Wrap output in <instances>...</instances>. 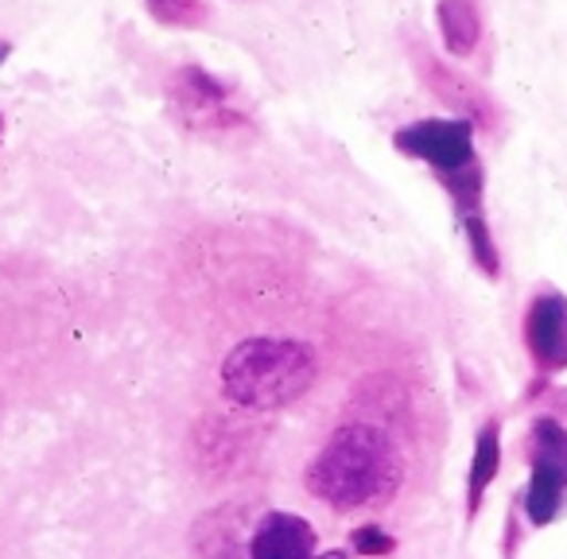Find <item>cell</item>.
I'll return each instance as SVG.
<instances>
[{
  "label": "cell",
  "instance_id": "1",
  "mask_svg": "<svg viewBox=\"0 0 567 559\" xmlns=\"http://www.w3.org/2000/svg\"><path fill=\"white\" fill-rule=\"evenodd\" d=\"M404 482V458L393 435L373 424H342L303 470L311 497L334 513L370 509L393 501Z\"/></svg>",
  "mask_w": 567,
  "mask_h": 559
},
{
  "label": "cell",
  "instance_id": "2",
  "mask_svg": "<svg viewBox=\"0 0 567 559\" xmlns=\"http://www.w3.org/2000/svg\"><path fill=\"white\" fill-rule=\"evenodd\" d=\"M221 396L237 408L276 412L303 401L319 377V362L300 339H245L221 362Z\"/></svg>",
  "mask_w": 567,
  "mask_h": 559
},
{
  "label": "cell",
  "instance_id": "3",
  "mask_svg": "<svg viewBox=\"0 0 567 559\" xmlns=\"http://www.w3.org/2000/svg\"><path fill=\"white\" fill-rule=\"evenodd\" d=\"M525 451L528 486L520 494V509L533 528H548L567 501V424L556 416H536Z\"/></svg>",
  "mask_w": 567,
  "mask_h": 559
},
{
  "label": "cell",
  "instance_id": "4",
  "mask_svg": "<svg viewBox=\"0 0 567 559\" xmlns=\"http://www.w3.org/2000/svg\"><path fill=\"white\" fill-rule=\"evenodd\" d=\"M167 97H172L175 117L203 136L229 141L234 133L249 128V117H241V113L229 105V90L221 86L214 74H206L203 66H179V71L172 74Z\"/></svg>",
  "mask_w": 567,
  "mask_h": 559
},
{
  "label": "cell",
  "instance_id": "5",
  "mask_svg": "<svg viewBox=\"0 0 567 559\" xmlns=\"http://www.w3.org/2000/svg\"><path fill=\"white\" fill-rule=\"evenodd\" d=\"M393 144L404 152V156L427 164L435 175H458L466 167L478 164L474 156V128L458 121H416V125H404L401 133L393 136Z\"/></svg>",
  "mask_w": 567,
  "mask_h": 559
},
{
  "label": "cell",
  "instance_id": "6",
  "mask_svg": "<svg viewBox=\"0 0 567 559\" xmlns=\"http://www.w3.org/2000/svg\"><path fill=\"white\" fill-rule=\"evenodd\" d=\"M525 350L540 377H556L567 370V296L540 292L525 311Z\"/></svg>",
  "mask_w": 567,
  "mask_h": 559
},
{
  "label": "cell",
  "instance_id": "7",
  "mask_svg": "<svg viewBox=\"0 0 567 559\" xmlns=\"http://www.w3.org/2000/svg\"><path fill=\"white\" fill-rule=\"evenodd\" d=\"M319 536L311 520L300 513L268 509L260 513L257 528L249 536V559H316Z\"/></svg>",
  "mask_w": 567,
  "mask_h": 559
},
{
  "label": "cell",
  "instance_id": "8",
  "mask_svg": "<svg viewBox=\"0 0 567 559\" xmlns=\"http://www.w3.org/2000/svg\"><path fill=\"white\" fill-rule=\"evenodd\" d=\"M245 505H234V509H214L206 513L203 520H195V551L203 559H249V536L257 528V520H245Z\"/></svg>",
  "mask_w": 567,
  "mask_h": 559
},
{
  "label": "cell",
  "instance_id": "9",
  "mask_svg": "<svg viewBox=\"0 0 567 559\" xmlns=\"http://www.w3.org/2000/svg\"><path fill=\"white\" fill-rule=\"evenodd\" d=\"M420 71H424V82L435 90V97H440L443 105H451L455 113H463L466 125H478V128H494L497 113L494 105H489V97L482 94L474 82H466L463 74H455L451 66L435 63L432 55H420Z\"/></svg>",
  "mask_w": 567,
  "mask_h": 559
},
{
  "label": "cell",
  "instance_id": "10",
  "mask_svg": "<svg viewBox=\"0 0 567 559\" xmlns=\"http://www.w3.org/2000/svg\"><path fill=\"white\" fill-rule=\"evenodd\" d=\"M497 470H502V416H489L474 435L471 451V470H466V520L478 517L486 489L494 486Z\"/></svg>",
  "mask_w": 567,
  "mask_h": 559
},
{
  "label": "cell",
  "instance_id": "11",
  "mask_svg": "<svg viewBox=\"0 0 567 559\" xmlns=\"http://www.w3.org/2000/svg\"><path fill=\"white\" fill-rule=\"evenodd\" d=\"M435 20H440L443 48H447L455 59H471L474 51H478V43H482L478 0H440Z\"/></svg>",
  "mask_w": 567,
  "mask_h": 559
},
{
  "label": "cell",
  "instance_id": "12",
  "mask_svg": "<svg viewBox=\"0 0 567 559\" xmlns=\"http://www.w3.org/2000/svg\"><path fill=\"white\" fill-rule=\"evenodd\" d=\"M148 12L167 28H198L206 24L203 0H148Z\"/></svg>",
  "mask_w": 567,
  "mask_h": 559
},
{
  "label": "cell",
  "instance_id": "13",
  "mask_svg": "<svg viewBox=\"0 0 567 559\" xmlns=\"http://www.w3.org/2000/svg\"><path fill=\"white\" fill-rule=\"evenodd\" d=\"M350 548H354V556H362V559H385V556H393L396 540L385 532V528L362 525L350 532Z\"/></svg>",
  "mask_w": 567,
  "mask_h": 559
},
{
  "label": "cell",
  "instance_id": "14",
  "mask_svg": "<svg viewBox=\"0 0 567 559\" xmlns=\"http://www.w3.org/2000/svg\"><path fill=\"white\" fill-rule=\"evenodd\" d=\"M316 559H350L347 551H327V556H316Z\"/></svg>",
  "mask_w": 567,
  "mask_h": 559
},
{
  "label": "cell",
  "instance_id": "15",
  "mask_svg": "<svg viewBox=\"0 0 567 559\" xmlns=\"http://www.w3.org/2000/svg\"><path fill=\"white\" fill-rule=\"evenodd\" d=\"M4 55H9V48H4V43H0V63H4Z\"/></svg>",
  "mask_w": 567,
  "mask_h": 559
},
{
  "label": "cell",
  "instance_id": "16",
  "mask_svg": "<svg viewBox=\"0 0 567 559\" xmlns=\"http://www.w3.org/2000/svg\"><path fill=\"white\" fill-rule=\"evenodd\" d=\"M0 128H4V117H0Z\"/></svg>",
  "mask_w": 567,
  "mask_h": 559
}]
</instances>
